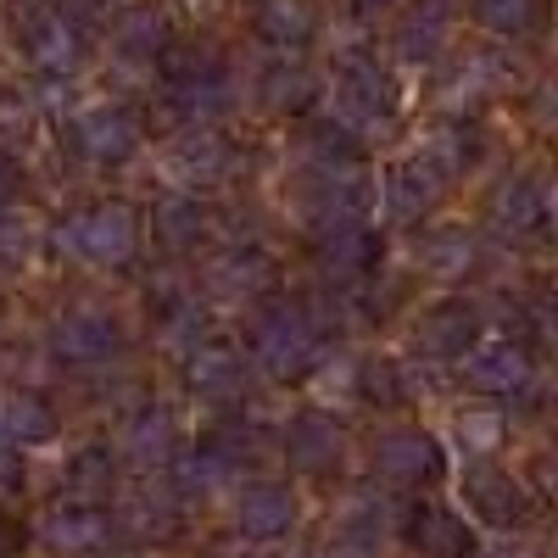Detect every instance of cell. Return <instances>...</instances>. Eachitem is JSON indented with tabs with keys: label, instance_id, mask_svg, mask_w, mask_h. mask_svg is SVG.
Listing matches in <instances>:
<instances>
[{
	"label": "cell",
	"instance_id": "24",
	"mask_svg": "<svg viewBox=\"0 0 558 558\" xmlns=\"http://www.w3.org/2000/svg\"><path fill=\"white\" fill-rule=\"evenodd\" d=\"M157 241L168 246V252H196L202 241H207V223H213V213L196 202V196H168L162 207H157Z\"/></svg>",
	"mask_w": 558,
	"mask_h": 558
},
{
	"label": "cell",
	"instance_id": "15",
	"mask_svg": "<svg viewBox=\"0 0 558 558\" xmlns=\"http://www.w3.org/2000/svg\"><path fill=\"white\" fill-rule=\"evenodd\" d=\"M547 184L542 179H531V173H520V179H508L502 191L492 196V229L502 241H542L547 235Z\"/></svg>",
	"mask_w": 558,
	"mask_h": 558
},
{
	"label": "cell",
	"instance_id": "23",
	"mask_svg": "<svg viewBox=\"0 0 558 558\" xmlns=\"http://www.w3.org/2000/svg\"><path fill=\"white\" fill-rule=\"evenodd\" d=\"M57 425H62V418H57V408L51 402H45L39 391H12L7 402H0V430H7V441L17 447H39V441H51L57 436Z\"/></svg>",
	"mask_w": 558,
	"mask_h": 558
},
{
	"label": "cell",
	"instance_id": "3",
	"mask_svg": "<svg viewBox=\"0 0 558 558\" xmlns=\"http://www.w3.org/2000/svg\"><path fill=\"white\" fill-rule=\"evenodd\" d=\"M162 89L168 107L184 123H218L223 112H235V78L218 57H168L162 51Z\"/></svg>",
	"mask_w": 558,
	"mask_h": 558
},
{
	"label": "cell",
	"instance_id": "38",
	"mask_svg": "<svg viewBox=\"0 0 558 558\" xmlns=\"http://www.w3.org/2000/svg\"><path fill=\"white\" fill-rule=\"evenodd\" d=\"M357 12H380V7H397V0H352Z\"/></svg>",
	"mask_w": 558,
	"mask_h": 558
},
{
	"label": "cell",
	"instance_id": "13",
	"mask_svg": "<svg viewBox=\"0 0 558 558\" xmlns=\"http://www.w3.org/2000/svg\"><path fill=\"white\" fill-rule=\"evenodd\" d=\"M184 380H191V391L207 397V402H235L246 391V352L223 336H207V341L191 347V357H184Z\"/></svg>",
	"mask_w": 558,
	"mask_h": 558
},
{
	"label": "cell",
	"instance_id": "6",
	"mask_svg": "<svg viewBox=\"0 0 558 558\" xmlns=\"http://www.w3.org/2000/svg\"><path fill=\"white\" fill-rule=\"evenodd\" d=\"M23 51L39 73H51V78H68L84 68V51H89V34L84 23L68 12V7H34L23 17Z\"/></svg>",
	"mask_w": 558,
	"mask_h": 558
},
{
	"label": "cell",
	"instance_id": "34",
	"mask_svg": "<svg viewBox=\"0 0 558 558\" xmlns=\"http://www.w3.org/2000/svg\"><path fill=\"white\" fill-rule=\"evenodd\" d=\"M17 191H23V162L12 151H0V218H7V207L17 202Z\"/></svg>",
	"mask_w": 558,
	"mask_h": 558
},
{
	"label": "cell",
	"instance_id": "29",
	"mask_svg": "<svg viewBox=\"0 0 558 558\" xmlns=\"http://www.w3.org/2000/svg\"><path fill=\"white\" fill-rule=\"evenodd\" d=\"M68 492L84 497V502L112 497V492H118V452H112V447H84V452H73V463H68Z\"/></svg>",
	"mask_w": 558,
	"mask_h": 558
},
{
	"label": "cell",
	"instance_id": "11",
	"mask_svg": "<svg viewBox=\"0 0 558 558\" xmlns=\"http://www.w3.org/2000/svg\"><path fill=\"white\" fill-rule=\"evenodd\" d=\"M441 470H447V458L430 430H386L375 441V475L391 486H430L441 481Z\"/></svg>",
	"mask_w": 558,
	"mask_h": 558
},
{
	"label": "cell",
	"instance_id": "30",
	"mask_svg": "<svg viewBox=\"0 0 558 558\" xmlns=\"http://www.w3.org/2000/svg\"><path fill=\"white\" fill-rule=\"evenodd\" d=\"M274 279V263H268V252H257V246H235V252H223L218 263H213V286L218 291H229V296H252V291H263Z\"/></svg>",
	"mask_w": 558,
	"mask_h": 558
},
{
	"label": "cell",
	"instance_id": "1",
	"mask_svg": "<svg viewBox=\"0 0 558 558\" xmlns=\"http://www.w3.org/2000/svg\"><path fill=\"white\" fill-rule=\"evenodd\" d=\"M324 352L318 313L302 296H274L252 318V363L274 380H302Z\"/></svg>",
	"mask_w": 558,
	"mask_h": 558
},
{
	"label": "cell",
	"instance_id": "12",
	"mask_svg": "<svg viewBox=\"0 0 558 558\" xmlns=\"http://www.w3.org/2000/svg\"><path fill=\"white\" fill-rule=\"evenodd\" d=\"M140 146V123L129 107H89L73 118V151L89 157V162H101V168H118L129 162Z\"/></svg>",
	"mask_w": 558,
	"mask_h": 558
},
{
	"label": "cell",
	"instance_id": "14",
	"mask_svg": "<svg viewBox=\"0 0 558 558\" xmlns=\"http://www.w3.org/2000/svg\"><path fill=\"white\" fill-rule=\"evenodd\" d=\"M463 502H470V514H481L497 531H514V525L531 520L525 486L508 475V470H497V463H475V470L463 475Z\"/></svg>",
	"mask_w": 558,
	"mask_h": 558
},
{
	"label": "cell",
	"instance_id": "17",
	"mask_svg": "<svg viewBox=\"0 0 558 558\" xmlns=\"http://www.w3.org/2000/svg\"><path fill=\"white\" fill-rule=\"evenodd\" d=\"M475 341H481V307L470 296H447V302H436L425 318H418V352L425 357L458 363Z\"/></svg>",
	"mask_w": 558,
	"mask_h": 558
},
{
	"label": "cell",
	"instance_id": "9",
	"mask_svg": "<svg viewBox=\"0 0 558 558\" xmlns=\"http://www.w3.org/2000/svg\"><path fill=\"white\" fill-rule=\"evenodd\" d=\"M39 542L51 553H62V558H89V553H107L118 542V520L107 514L101 502L73 497V502H57L51 514H45Z\"/></svg>",
	"mask_w": 558,
	"mask_h": 558
},
{
	"label": "cell",
	"instance_id": "2",
	"mask_svg": "<svg viewBox=\"0 0 558 558\" xmlns=\"http://www.w3.org/2000/svg\"><path fill=\"white\" fill-rule=\"evenodd\" d=\"M57 241L96 268H123L140 252V213L129 202H89L57 223Z\"/></svg>",
	"mask_w": 558,
	"mask_h": 558
},
{
	"label": "cell",
	"instance_id": "31",
	"mask_svg": "<svg viewBox=\"0 0 558 558\" xmlns=\"http://www.w3.org/2000/svg\"><path fill=\"white\" fill-rule=\"evenodd\" d=\"M536 12H542V0H475V17L492 28V34H525L531 23H536Z\"/></svg>",
	"mask_w": 558,
	"mask_h": 558
},
{
	"label": "cell",
	"instance_id": "35",
	"mask_svg": "<svg viewBox=\"0 0 558 558\" xmlns=\"http://www.w3.org/2000/svg\"><path fill=\"white\" fill-rule=\"evenodd\" d=\"M17 486H23V470H17V452H12L7 430H0V497H7V492H17Z\"/></svg>",
	"mask_w": 558,
	"mask_h": 558
},
{
	"label": "cell",
	"instance_id": "18",
	"mask_svg": "<svg viewBox=\"0 0 558 558\" xmlns=\"http://www.w3.org/2000/svg\"><path fill=\"white\" fill-rule=\"evenodd\" d=\"M235 525L246 542H279L296 525V492L279 481H252L235 502Z\"/></svg>",
	"mask_w": 558,
	"mask_h": 558
},
{
	"label": "cell",
	"instance_id": "4",
	"mask_svg": "<svg viewBox=\"0 0 558 558\" xmlns=\"http://www.w3.org/2000/svg\"><path fill=\"white\" fill-rule=\"evenodd\" d=\"M51 357L68 375H89V368H107L112 357H123V324L101 307H73L51 324Z\"/></svg>",
	"mask_w": 558,
	"mask_h": 558
},
{
	"label": "cell",
	"instance_id": "21",
	"mask_svg": "<svg viewBox=\"0 0 558 558\" xmlns=\"http://www.w3.org/2000/svg\"><path fill=\"white\" fill-rule=\"evenodd\" d=\"M408 542L425 553V558H470V553H475L470 525H463L452 508H441V502L408 508Z\"/></svg>",
	"mask_w": 558,
	"mask_h": 558
},
{
	"label": "cell",
	"instance_id": "33",
	"mask_svg": "<svg viewBox=\"0 0 558 558\" xmlns=\"http://www.w3.org/2000/svg\"><path fill=\"white\" fill-rule=\"evenodd\" d=\"M357 391H363L368 402H380V408H397V402L408 397V386H402V368H397V363H386V357L363 363V375H357Z\"/></svg>",
	"mask_w": 558,
	"mask_h": 558
},
{
	"label": "cell",
	"instance_id": "26",
	"mask_svg": "<svg viewBox=\"0 0 558 558\" xmlns=\"http://www.w3.org/2000/svg\"><path fill=\"white\" fill-rule=\"evenodd\" d=\"M257 89H263V101H268V107H279V112H302V107L313 101V73H307L291 51H279V62L263 68Z\"/></svg>",
	"mask_w": 558,
	"mask_h": 558
},
{
	"label": "cell",
	"instance_id": "19",
	"mask_svg": "<svg viewBox=\"0 0 558 558\" xmlns=\"http://www.w3.org/2000/svg\"><path fill=\"white\" fill-rule=\"evenodd\" d=\"M447 34H452V12L447 0H418V7L402 12L397 34H391V51L402 62H436L447 51Z\"/></svg>",
	"mask_w": 558,
	"mask_h": 558
},
{
	"label": "cell",
	"instance_id": "28",
	"mask_svg": "<svg viewBox=\"0 0 558 558\" xmlns=\"http://www.w3.org/2000/svg\"><path fill=\"white\" fill-rule=\"evenodd\" d=\"M112 520H118V536H134V542H162V536H173V525H179L173 497H157V492L129 497L123 514H112Z\"/></svg>",
	"mask_w": 558,
	"mask_h": 558
},
{
	"label": "cell",
	"instance_id": "8",
	"mask_svg": "<svg viewBox=\"0 0 558 558\" xmlns=\"http://www.w3.org/2000/svg\"><path fill=\"white\" fill-rule=\"evenodd\" d=\"M536 380V363H531V347L525 341H475L463 352V386L481 391V397H525Z\"/></svg>",
	"mask_w": 558,
	"mask_h": 558
},
{
	"label": "cell",
	"instance_id": "25",
	"mask_svg": "<svg viewBox=\"0 0 558 558\" xmlns=\"http://www.w3.org/2000/svg\"><path fill=\"white\" fill-rule=\"evenodd\" d=\"M475 257H481V246H475V235H470L463 223L430 229L425 246H418V263H425L436 279H463V274L475 268Z\"/></svg>",
	"mask_w": 558,
	"mask_h": 558
},
{
	"label": "cell",
	"instance_id": "36",
	"mask_svg": "<svg viewBox=\"0 0 558 558\" xmlns=\"http://www.w3.org/2000/svg\"><path fill=\"white\" fill-rule=\"evenodd\" d=\"M463 441H475V447H492L497 441V418H463Z\"/></svg>",
	"mask_w": 558,
	"mask_h": 558
},
{
	"label": "cell",
	"instance_id": "5",
	"mask_svg": "<svg viewBox=\"0 0 558 558\" xmlns=\"http://www.w3.org/2000/svg\"><path fill=\"white\" fill-rule=\"evenodd\" d=\"M313 252H318V274L341 291H357L375 279L380 268V229L375 218H357V223H330V229H313Z\"/></svg>",
	"mask_w": 558,
	"mask_h": 558
},
{
	"label": "cell",
	"instance_id": "7",
	"mask_svg": "<svg viewBox=\"0 0 558 558\" xmlns=\"http://www.w3.org/2000/svg\"><path fill=\"white\" fill-rule=\"evenodd\" d=\"M336 112L341 123H363V129H375V123H391L397 118V84L391 73L375 62V57H347L336 68Z\"/></svg>",
	"mask_w": 558,
	"mask_h": 558
},
{
	"label": "cell",
	"instance_id": "22",
	"mask_svg": "<svg viewBox=\"0 0 558 558\" xmlns=\"http://www.w3.org/2000/svg\"><path fill=\"white\" fill-rule=\"evenodd\" d=\"M313 34H318L313 0H263L257 7V39H268L274 51H302Z\"/></svg>",
	"mask_w": 558,
	"mask_h": 558
},
{
	"label": "cell",
	"instance_id": "20",
	"mask_svg": "<svg viewBox=\"0 0 558 558\" xmlns=\"http://www.w3.org/2000/svg\"><path fill=\"white\" fill-rule=\"evenodd\" d=\"M173 447H179V425H173V413L168 408H140L129 418V430H123V458L134 463V470H168L173 463Z\"/></svg>",
	"mask_w": 558,
	"mask_h": 558
},
{
	"label": "cell",
	"instance_id": "10",
	"mask_svg": "<svg viewBox=\"0 0 558 558\" xmlns=\"http://www.w3.org/2000/svg\"><path fill=\"white\" fill-rule=\"evenodd\" d=\"M447 191V168L430 157V151H413L402 162L386 168V184H380V196H386V213L397 223H418Z\"/></svg>",
	"mask_w": 558,
	"mask_h": 558
},
{
	"label": "cell",
	"instance_id": "32",
	"mask_svg": "<svg viewBox=\"0 0 558 558\" xmlns=\"http://www.w3.org/2000/svg\"><path fill=\"white\" fill-rule=\"evenodd\" d=\"M229 168V151H223V140H213V134H191L179 146V173L184 179H213V173H223Z\"/></svg>",
	"mask_w": 558,
	"mask_h": 558
},
{
	"label": "cell",
	"instance_id": "37",
	"mask_svg": "<svg viewBox=\"0 0 558 558\" xmlns=\"http://www.w3.org/2000/svg\"><path fill=\"white\" fill-rule=\"evenodd\" d=\"M17 547H23V531L12 520H0V558H17Z\"/></svg>",
	"mask_w": 558,
	"mask_h": 558
},
{
	"label": "cell",
	"instance_id": "16",
	"mask_svg": "<svg viewBox=\"0 0 558 558\" xmlns=\"http://www.w3.org/2000/svg\"><path fill=\"white\" fill-rule=\"evenodd\" d=\"M286 458H291V470H302V475H330V470H341V458H347V436H341V425L330 413L307 408V413H296L286 425Z\"/></svg>",
	"mask_w": 558,
	"mask_h": 558
},
{
	"label": "cell",
	"instance_id": "27",
	"mask_svg": "<svg viewBox=\"0 0 558 558\" xmlns=\"http://www.w3.org/2000/svg\"><path fill=\"white\" fill-rule=\"evenodd\" d=\"M112 39H118V51L134 57V62L162 57V51H168V17H162L157 7H129V12L118 17Z\"/></svg>",
	"mask_w": 558,
	"mask_h": 558
}]
</instances>
